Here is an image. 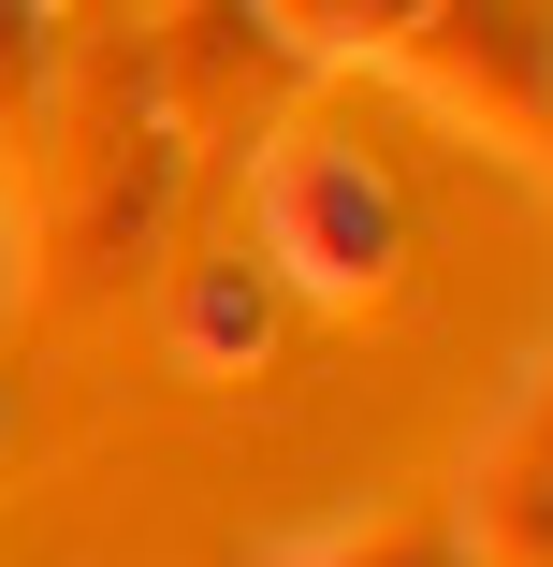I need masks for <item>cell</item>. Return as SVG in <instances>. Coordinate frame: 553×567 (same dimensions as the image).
I'll return each instance as SVG.
<instances>
[{
  "label": "cell",
  "instance_id": "6",
  "mask_svg": "<svg viewBox=\"0 0 553 567\" xmlns=\"http://www.w3.org/2000/svg\"><path fill=\"white\" fill-rule=\"evenodd\" d=\"M263 567H467V524L452 509H379V524H320Z\"/></svg>",
  "mask_w": 553,
  "mask_h": 567
},
{
  "label": "cell",
  "instance_id": "5",
  "mask_svg": "<svg viewBox=\"0 0 553 567\" xmlns=\"http://www.w3.org/2000/svg\"><path fill=\"white\" fill-rule=\"evenodd\" d=\"M161 350H175V379H263V350H277V277L248 262V248H204V262H175V306H161Z\"/></svg>",
  "mask_w": 553,
  "mask_h": 567
},
{
  "label": "cell",
  "instance_id": "10",
  "mask_svg": "<svg viewBox=\"0 0 553 567\" xmlns=\"http://www.w3.org/2000/svg\"><path fill=\"white\" fill-rule=\"evenodd\" d=\"M146 16H175V0H146Z\"/></svg>",
  "mask_w": 553,
  "mask_h": 567
},
{
  "label": "cell",
  "instance_id": "8",
  "mask_svg": "<svg viewBox=\"0 0 553 567\" xmlns=\"http://www.w3.org/2000/svg\"><path fill=\"white\" fill-rule=\"evenodd\" d=\"M30 87H44V0H0V146L30 132Z\"/></svg>",
  "mask_w": 553,
  "mask_h": 567
},
{
  "label": "cell",
  "instance_id": "7",
  "mask_svg": "<svg viewBox=\"0 0 553 567\" xmlns=\"http://www.w3.org/2000/svg\"><path fill=\"white\" fill-rule=\"evenodd\" d=\"M263 16H277V30H291L306 59H393L422 0H263Z\"/></svg>",
  "mask_w": 553,
  "mask_h": 567
},
{
  "label": "cell",
  "instance_id": "2",
  "mask_svg": "<svg viewBox=\"0 0 553 567\" xmlns=\"http://www.w3.org/2000/svg\"><path fill=\"white\" fill-rule=\"evenodd\" d=\"M248 234H263V277H277V291L336 306V320H365V306L408 291V189H393L365 146H336V132H277V146H263Z\"/></svg>",
  "mask_w": 553,
  "mask_h": 567
},
{
  "label": "cell",
  "instance_id": "9",
  "mask_svg": "<svg viewBox=\"0 0 553 567\" xmlns=\"http://www.w3.org/2000/svg\"><path fill=\"white\" fill-rule=\"evenodd\" d=\"M0 451H16V393H0Z\"/></svg>",
  "mask_w": 553,
  "mask_h": 567
},
{
  "label": "cell",
  "instance_id": "4",
  "mask_svg": "<svg viewBox=\"0 0 553 567\" xmlns=\"http://www.w3.org/2000/svg\"><path fill=\"white\" fill-rule=\"evenodd\" d=\"M291 73H306V44L263 16V0H175L146 30V87H161L175 146H277Z\"/></svg>",
  "mask_w": 553,
  "mask_h": 567
},
{
  "label": "cell",
  "instance_id": "3",
  "mask_svg": "<svg viewBox=\"0 0 553 567\" xmlns=\"http://www.w3.org/2000/svg\"><path fill=\"white\" fill-rule=\"evenodd\" d=\"M393 73L452 132H481L510 161H553V0H422Z\"/></svg>",
  "mask_w": 553,
  "mask_h": 567
},
{
  "label": "cell",
  "instance_id": "1",
  "mask_svg": "<svg viewBox=\"0 0 553 567\" xmlns=\"http://www.w3.org/2000/svg\"><path fill=\"white\" fill-rule=\"evenodd\" d=\"M175 132H161V87H146V44L132 30H73L30 132H16V248H30V291L44 306H88L117 291L161 218H175Z\"/></svg>",
  "mask_w": 553,
  "mask_h": 567
}]
</instances>
